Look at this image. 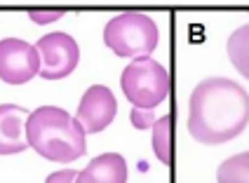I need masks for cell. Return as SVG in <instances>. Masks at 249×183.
<instances>
[{"mask_svg": "<svg viewBox=\"0 0 249 183\" xmlns=\"http://www.w3.org/2000/svg\"><path fill=\"white\" fill-rule=\"evenodd\" d=\"M188 132L197 143L221 146L249 125V94L231 78H207L191 94Z\"/></svg>", "mask_w": 249, "mask_h": 183, "instance_id": "1", "label": "cell"}, {"mask_svg": "<svg viewBox=\"0 0 249 183\" xmlns=\"http://www.w3.org/2000/svg\"><path fill=\"white\" fill-rule=\"evenodd\" d=\"M75 183H127V162L118 153L97 155L78 174Z\"/></svg>", "mask_w": 249, "mask_h": 183, "instance_id": "9", "label": "cell"}, {"mask_svg": "<svg viewBox=\"0 0 249 183\" xmlns=\"http://www.w3.org/2000/svg\"><path fill=\"white\" fill-rule=\"evenodd\" d=\"M228 56H231L237 73L249 80V24L235 28V33H231V38H228Z\"/></svg>", "mask_w": 249, "mask_h": 183, "instance_id": "10", "label": "cell"}, {"mask_svg": "<svg viewBox=\"0 0 249 183\" xmlns=\"http://www.w3.org/2000/svg\"><path fill=\"white\" fill-rule=\"evenodd\" d=\"M172 115L155 120L153 125V150L162 165H172Z\"/></svg>", "mask_w": 249, "mask_h": 183, "instance_id": "12", "label": "cell"}, {"mask_svg": "<svg viewBox=\"0 0 249 183\" xmlns=\"http://www.w3.org/2000/svg\"><path fill=\"white\" fill-rule=\"evenodd\" d=\"M129 117H132V125L137 127V129H148V127L155 125V120H153V111H139V108H134Z\"/></svg>", "mask_w": 249, "mask_h": 183, "instance_id": "14", "label": "cell"}, {"mask_svg": "<svg viewBox=\"0 0 249 183\" xmlns=\"http://www.w3.org/2000/svg\"><path fill=\"white\" fill-rule=\"evenodd\" d=\"M64 10H28V17L36 21V24H50L56 21L59 17H64Z\"/></svg>", "mask_w": 249, "mask_h": 183, "instance_id": "13", "label": "cell"}, {"mask_svg": "<svg viewBox=\"0 0 249 183\" xmlns=\"http://www.w3.org/2000/svg\"><path fill=\"white\" fill-rule=\"evenodd\" d=\"M216 183H249V150L223 160L216 169Z\"/></svg>", "mask_w": 249, "mask_h": 183, "instance_id": "11", "label": "cell"}, {"mask_svg": "<svg viewBox=\"0 0 249 183\" xmlns=\"http://www.w3.org/2000/svg\"><path fill=\"white\" fill-rule=\"evenodd\" d=\"M160 33L148 14L123 12L113 17L104 28V42L118 56L124 59H143L158 47Z\"/></svg>", "mask_w": 249, "mask_h": 183, "instance_id": "3", "label": "cell"}, {"mask_svg": "<svg viewBox=\"0 0 249 183\" xmlns=\"http://www.w3.org/2000/svg\"><path fill=\"white\" fill-rule=\"evenodd\" d=\"M38 56H40V78L45 80H61L71 75L78 61H80V47L73 35L69 33H47L42 35L38 45Z\"/></svg>", "mask_w": 249, "mask_h": 183, "instance_id": "5", "label": "cell"}, {"mask_svg": "<svg viewBox=\"0 0 249 183\" xmlns=\"http://www.w3.org/2000/svg\"><path fill=\"white\" fill-rule=\"evenodd\" d=\"M26 141L40 157L59 165L75 162L87 150L83 125L56 106H42L28 115Z\"/></svg>", "mask_w": 249, "mask_h": 183, "instance_id": "2", "label": "cell"}, {"mask_svg": "<svg viewBox=\"0 0 249 183\" xmlns=\"http://www.w3.org/2000/svg\"><path fill=\"white\" fill-rule=\"evenodd\" d=\"M40 73V56L36 45L19 38L0 40V80L7 84H24Z\"/></svg>", "mask_w": 249, "mask_h": 183, "instance_id": "6", "label": "cell"}, {"mask_svg": "<svg viewBox=\"0 0 249 183\" xmlns=\"http://www.w3.org/2000/svg\"><path fill=\"white\" fill-rule=\"evenodd\" d=\"M75 179H78V174H75L73 169H61V171L50 174L45 183H75Z\"/></svg>", "mask_w": 249, "mask_h": 183, "instance_id": "15", "label": "cell"}, {"mask_svg": "<svg viewBox=\"0 0 249 183\" xmlns=\"http://www.w3.org/2000/svg\"><path fill=\"white\" fill-rule=\"evenodd\" d=\"M118 113V101L106 84H92L80 99L75 120L83 125L85 134H97L113 122Z\"/></svg>", "mask_w": 249, "mask_h": 183, "instance_id": "7", "label": "cell"}, {"mask_svg": "<svg viewBox=\"0 0 249 183\" xmlns=\"http://www.w3.org/2000/svg\"><path fill=\"white\" fill-rule=\"evenodd\" d=\"M120 84L127 101L134 108L153 111L167 99L172 80H169V73L162 68V64H158L151 56H143V59H134L123 70Z\"/></svg>", "mask_w": 249, "mask_h": 183, "instance_id": "4", "label": "cell"}, {"mask_svg": "<svg viewBox=\"0 0 249 183\" xmlns=\"http://www.w3.org/2000/svg\"><path fill=\"white\" fill-rule=\"evenodd\" d=\"M31 113L14 103H0V155H14L28 148L24 129Z\"/></svg>", "mask_w": 249, "mask_h": 183, "instance_id": "8", "label": "cell"}]
</instances>
